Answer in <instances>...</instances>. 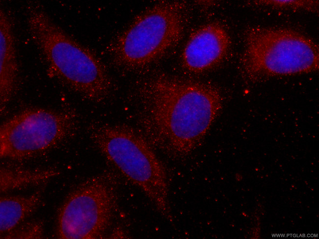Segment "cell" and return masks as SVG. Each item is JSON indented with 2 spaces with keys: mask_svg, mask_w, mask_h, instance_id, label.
Instances as JSON below:
<instances>
[{
  "mask_svg": "<svg viewBox=\"0 0 319 239\" xmlns=\"http://www.w3.org/2000/svg\"><path fill=\"white\" fill-rule=\"evenodd\" d=\"M139 97V131L154 148L177 160L199 146L222 107L214 85L164 73L146 80Z\"/></svg>",
  "mask_w": 319,
  "mask_h": 239,
  "instance_id": "obj_1",
  "label": "cell"
},
{
  "mask_svg": "<svg viewBox=\"0 0 319 239\" xmlns=\"http://www.w3.org/2000/svg\"><path fill=\"white\" fill-rule=\"evenodd\" d=\"M27 21L31 39L52 76L91 102L107 98L111 80L95 53L71 37L39 6L29 10Z\"/></svg>",
  "mask_w": 319,
  "mask_h": 239,
  "instance_id": "obj_2",
  "label": "cell"
},
{
  "mask_svg": "<svg viewBox=\"0 0 319 239\" xmlns=\"http://www.w3.org/2000/svg\"><path fill=\"white\" fill-rule=\"evenodd\" d=\"M87 131L103 157L172 222L167 169L142 133L129 125L98 121L90 123Z\"/></svg>",
  "mask_w": 319,
  "mask_h": 239,
  "instance_id": "obj_3",
  "label": "cell"
},
{
  "mask_svg": "<svg viewBox=\"0 0 319 239\" xmlns=\"http://www.w3.org/2000/svg\"><path fill=\"white\" fill-rule=\"evenodd\" d=\"M241 68L252 82L308 73L319 68V48L311 38L284 27L254 26L244 36Z\"/></svg>",
  "mask_w": 319,
  "mask_h": 239,
  "instance_id": "obj_4",
  "label": "cell"
},
{
  "mask_svg": "<svg viewBox=\"0 0 319 239\" xmlns=\"http://www.w3.org/2000/svg\"><path fill=\"white\" fill-rule=\"evenodd\" d=\"M184 28L182 3H157L139 14L114 40L109 48L112 60L126 68L144 67L176 45Z\"/></svg>",
  "mask_w": 319,
  "mask_h": 239,
  "instance_id": "obj_5",
  "label": "cell"
},
{
  "mask_svg": "<svg viewBox=\"0 0 319 239\" xmlns=\"http://www.w3.org/2000/svg\"><path fill=\"white\" fill-rule=\"evenodd\" d=\"M117 182L114 174L105 172L87 179L71 190L58 212L57 238L106 237L118 209Z\"/></svg>",
  "mask_w": 319,
  "mask_h": 239,
  "instance_id": "obj_6",
  "label": "cell"
},
{
  "mask_svg": "<svg viewBox=\"0 0 319 239\" xmlns=\"http://www.w3.org/2000/svg\"><path fill=\"white\" fill-rule=\"evenodd\" d=\"M74 114L39 107L22 109L0 126V156L24 160L47 151L76 131Z\"/></svg>",
  "mask_w": 319,
  "mask_h": 239,
  "instance_id": "obj_7",
  "label": "cell"
},
{
  "mask_svg": "<svg viewBox=\"0 0 319 239\" xmlns=\"http://www.w3.org/2000/svg\"><path fill=\"white\" fill-rule=\"evenodd\" d=\"M230 37L220 24L203 25L192 32L183 49L182 62L188 71L201 73L219 65L226 56Z\"/></svg>",
  "mask_w": 319,
  "mask_h": 239,
  "instance_id": "obj_8",
  "label": "cell"
},
{
  "mask_svg": "<svg viewBox=\"0 0 319 239\" xmlns=\"http://www.w3.org/2000/svg\"><path fill=\"white\" fill-rule=\"evenodd\" d=\"M0 111L16 94L19 86V68L15 37L12 21L3 9H0Z\"/></svg>",
  "mask_w": 319,
  "mask_h": 239,
  "instance_id": "obj_9",
  "label": "cell"
},
{
  "mask_svg": "<svg viewBox=\"0 0 319 239\" xmlns=\"http://www.w3.org/2000/svg\"><path fill=\"white\" fill-rule=\"evenodd\" d=\"M42 192L38 191L29 195H5L0 198V235L5 234L24 222L41 204Z\"/></svg>",
  "mask_w": 319,
  "mask_h": 239,
  "instance_id": "obj_10",
  "label": "cell"
},
{
  "mask_svg": "<svg viewBox=\"0 0 319 239\" xmlns=\"http://www.w3.org/2000/svg\"><path fill=\"white\" fill-rule=\"evenodd\" d=\"M59 174L53 168L29 169L15 166H2L0 168V191L5 193L39 186Z\"/></svg>",
  "mask_w": 319,
  "mask_h": 239,
  "instance_id": "obj_11",
  "label": "cell"
},
{
  "mask_svg": "<svg viewBox=\"0 0 319 239\" xmlns=\"http://www.w3.org/2000/svg\"><path fill=\"white\" fill-rule=\"evenodd\" d=\"M44 223L41 220L24 222L10 232L0 235L1 239H38L44 237Z\"/></svg>",
  "mask_w": 319,
  "mask_h": 239,
  "instance_id": "obj_12",
  "label": "cell"
},
{
  "mask_svg": "<svg viewBox=\"0 0 319 239\" xmlns=\"http://www.w3.org/2000/svg\"><path fill=\"white\" fill-rule=\"evenodd\" d=\"M257 5L276 9L304 10L311 12L318 11L319 1L310 0H261L254 1Z\"/></svg>",
  "mask_w": 319,
  "mask_h": 239,
  "instance_id": "obj_13",
  "label": "cell"
}]
</instances>
